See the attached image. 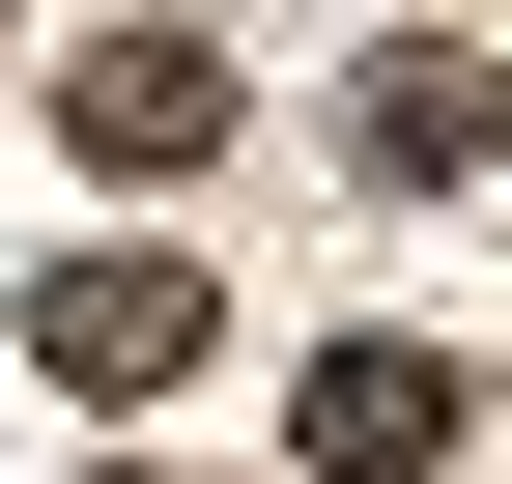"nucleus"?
I'll use <instances>...</instances> for the list:
<instances>
[{"mask_svg": "<svg viewBox=\"0 0 512 484\" xmlns=\"http://www.w3.org/2000/svg\"><path fill=\"white\" fill-rule=\"evenodd\" d=\"M29 371H57V399H171V371H200V257H143V228L57 257V285H29Z\"/></svg>", "mask_w": 512, "mask_h": 484, "instance_id": "1", "label": "nucleus"}, {"mask_svg": "<svg viewBox=\"0 0 512 484\" xmlns=\"http://www.w3.org/2000/svg\"><path fill=\"white\" fill-rule=\"evenodd\" d=\"M484 143H512V86H484V57H370V86H342V171H370V200H456Z\"/></svg>", "mask_w": 512, "mask_h": 484, "instance_id": "4", "label": "nucleus"}, {"mask_svg": "<svg viewBox=\"0 0 512 484\" xmlns=\"http://www.w3.org/2000/svg\"><path fill=\"white\" fill-rule=\"evenodd\" d=\"M285 456H313V484H427V456H456V371H427V342H313Z\"/></svg>", "mask_w": 512, "mask_h": 484, "instance_id": "3", "label": "nucleus"}, {"mask_svg": "<svg viewBox=\"0 0 512 484\" xmlns=\"http://www.w3.org/2000/svg\"><path fill=\"white\" fill-rule=\"evenodd\" d=\"M57 143H86V171H200L228 143V57L200 29H86V57H57Z\"/></svg>", "mask_w": 512, "mask_h": 484, "instance_id": "2", "label": "nucleus"}]
</instances>
